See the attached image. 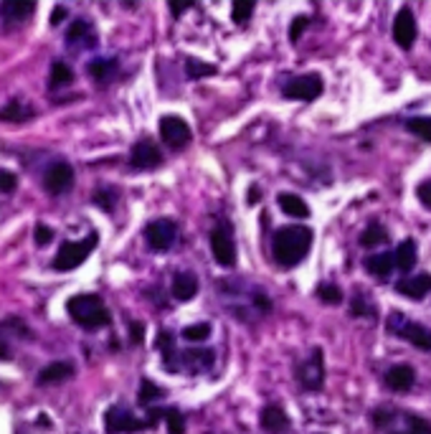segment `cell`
Segmentation results:
<instances>
[{
  "mask_svg": "<svg viewBox=\"0 0 431 434\" xmlns=\"http://www.w3.org/2000/svg\"><path fill=\"white\" fill-rule=\"evenodd\" d=\"M183 358H186V363H191V366L208 368L213 363V351H206V348H191V351L183 353Z\"/></svg>",
  "mask_w": 431,
  "mask_h": 434,
  "instance_id": "obj_29",
  "label": "cell"
},
{
  "mask_svg": "<svg viewBox=\"0 0 431 434\" xmlns=\"http://www.w3.org/2000/svg\"><path fill=\"white\" fill-rule=\"evenodd\" d=\"M23 117H28V112L23 107H20V102H11L6 109H0V120H8V122H18L23 120Z\"/></svg>",
  "mask_w": 431,
  "mask_h": 434,
  "instance_id": "obj_37",
  "label": "cell"
},
{
  "mask_svg": "<svg viewBox=\"0 0 431 434\" xmlns=\"http://www.w3.org/2000/svg\"><path fill=\"white\" fill-rule=\"evenodd\" d=\"M385 241H388V231L381 226L378 221L368 224V229H365L363 234H360V247H365V249L378 247V244H385Z\"/></svg>",
  "mask_w": 431,
  "mask_h": 434,
  "instance_id": "obj_23",
  "label": "cell"
},
{
  "mask_svg": "<svg viewBox=\"0 0 431 434\" xmlns=\"http://www.w3.org/2000/svg\"><path fill=\"white\" fill-rule=\"evenodd\" d=\"M307 26H310V18H307V15H297V18L292 20V26H289V41H294V43H297L299 36L305 34Z\"/></svg>",
  "mask_w": 431,
  "mask_h": 434,
  "instance_id": "obj_40",
  "label": "cell"
},
{
  "mask_svg": "<svg viewBox=\"0 0 431 434\" xmlns=\"http://www.w3.org/2000/svg\"><path fill=\"white\" fill-rule=\"evenodd\" d=\"M322 89H325V84H322V76H320V74H302L297 79L287 81L282 94H285L287 100L312 102L322 94Z\"/></svg>",
  "mask_w": 431,
  "mask_h": 434,
  "instance_id": "obj_5",
  "label": "cell"
},
{
  "mask_svg": "<svg viewBox=\"0 0 431 434\" xmlns=\"http://www.w3.org/2000/svg\"><path fill=\"white\" fill-rule=\"evenodd\" d=\"M391 434H406V432H391Z\"/></svg>",
  "mask_w": 431,
  "mask_h": 434,
  "instance_id": "obj_49",
  "label": "cell"
},
{
  "mask_svg": "<svg viewBox=\"0 0 431 434\" xmlns=\"http://www.w3.org/2000/svg\"><path fill=\"white\" fill-rule=\"evenodd\" d=\"M254 13V3L252 0H236L231 8V18L236 20V23H244V20H249V15Z\"/></svg>",
  "mask_w": 431,
  "mask_h": 434,
  "instance_id": "obj_36",
  "label": "cell"
},
{
  "mask_svg": "<svg viewBox=\"0 0 431 434\" xmlns=\"http://www.w3.org/2000/svg\"><path fill=\"white\" fill-rule=\"evenodd\" d=\"M388 333L401 338V341H409L418 351L431 353V330L426 325H421V323L409 320L404 313L388 315Z\"/></svg>",
  "mask_w": 431,
  "mask_h": 434,
  "instance_id": "obj_3",
  "label": "cell"
},
{
  "mask_svg": "<svg viewBox=\"0 0 431 434\" xmlns=\"http://www.w3.org/2000/svg\"><path fill=\"white\" fill-rule=\"evenodd\" d=\"M67 310L74 318V323L84 330H100V327L109 325V310H107L100 294H74L67 302Z\"/></svg>",
  "mask_w": 431,
  "mask_h": 434,
  "instance_id": "obj_2",
  "label": "cell"
},
{
  "mask_svg": "<svg viewBox=\"0 0 431 434\" xmlns=\"http://www.w3.org/2000/svg\"><path fill=\"white\" fill-rule=\"evenodd\" d=\"M393 419H396V412H391V409H378V412H373V424H376V427H388Z\"/></svg>",
  "mask_w": 431,
  "mask_h": 434,
  "instance_id": "obj_42",
  "label": "cell"
},
{
  "mask_svg": "<svg viewBox=\"0 0 431 434\" xmlns=\"http://www.w3.org/2000/svg\"><path fill=\"white\" fill-rule=\"evenodd\" d=\"M172 294L175 300H193L198 294V277L191 272H178L172 277Z\"/></svg>",
  "mask_w": 431,
  "mask_h": 434,
  "instance_id": "obj_18",
  "label": "cell"
},
{
  "mask_svg": "<svg viewBox=\"0 0 431 434\" xmlns=\"http://www.w3.org/2000/svg\"><path fill=\"white\" fill-rule=\"evenodd\" d=\"M64 18H67V8H64V6L53 8V11H51V26H59Z\"/></svg>",
  "mask_w": 431,
  "mask_h": 434,
  "instance_id": "obj_46",
  "label": "cell"
},
{
  "mask_svg": "<svg viewBox=\"0 0 431 434\" xmlns=\"http://www.w3.org/2000/svg\"><path fill=\"white\" fill-rule=\"evenodd\" d=\"M43 186H46V191L53 196L67 194L69 188L74 186V168L64 161L51 163V165L46 168V173H43Z\"/></svg>",
  "mask_w": 431,
  "mask_h": 434,
  "instance_id": "obj_10",
  "label": "cell"
},
{
  "mask_svg": "<svg viewBox=\"0 0 431 434\" xmlns=\"http://www.w3.org/2000/svg\"><path fill=\"white\" fill-rule=\"evenodd\" d=\"M130 163L137 170H153V168H158L163 163V153L150 140H139L132 147V153H130Z\"/></svg>",
  "mask_w": 431,
  "mask_h": 434,
  "instance_id": "obj_13",
  "label": "cell"
},
{
  "mask_svg": "<svg viewBox=\"0 0 431 434\" xmlns=\"http://www.w3.org/2000/svg\"><path fill=\"white\" fill-rule=\"evenodd\" d=\"M163 416H165L167 434H186V416L180 414L178 409H167Z\"/></svg>",
  "mask_w": 431,
  "mask_h": 434,
  "instance_id": "obj_32",
  "label": "cell"
},
{
  "mask_svg": "<svg viewBox=\"0 0 431 434\" xmlns=\"http://www.w3.org/2000/svg\"><path fill=\"white\" fill-rule=\"evenodd\" d=\"M211 252L221 267H233V262H236V247H233V241H231V236H228V231H226V226L213 229Z\"/></svg>",
  "mask_w": 431,
  "mask_h": 434,
  "instance_id": "obj_12",
  "label": "cell"
},
{
  "mask_svg": "<svg viewBox=\"0 0 431 434\" xmlns=\"http://www.w3.org/2000/svg\"><path fill=\"white\" fill-rule=\"evenodd\" d=\"M18 186V175L11 170H0V194H13Z\"/></svg>",
  "mask_w": 431,
  "mask_h": 434,
  "instance_id": "obj_39",
  "label": "cell"
},
{
  "mask_svg": "<svg viewBox=\"0 0 431 434\" xmlns=\"http://www.w3.org/2000/svg\"><path fill=\"white\" fill-rule=\"evenodd\" d=\"M416 241L413 239H404L401 244L396 247V252H393V267L398 269V272L409 274L413 269V264H416Z\"/></svg>",
  "mask_w": 431,
  "mask_h": 434,
  "instance_id": "obj_17",
  "label": "cell"
},
{
  "mask_svg": "<svg viewBox=\"0 0 431 434\" xmlns=\"http://www.w3.org/2000/svg\"><path fill=\"white\" fill-rule=\"evenodd\" d=\"M74 376V366L67 361H56L48 363L43 371L39 374V384H59V381H67Z\"/></svg>",
  "mask_w": 431,
  "mask_h": 434,
  "instance_id": "obj_22",
  "label": "cell"
},
{
  "mask_svg": "<svg viewBox=\"0 0 431 434\" xmlns=\"http://www.w3.org/2000/svg\"><path fill=\"white\" fill-rule=\"evenodd\" d=\"M34 236H36V244H39V247H46V244H51L53 241V229H48L46 224H39Z\"/></svg>",
  "mask_w": 431,
  "mask_h": 434,
  "instance_id": "obj_41",
  "label": "cell"
},
{
  "mask_svg": "<svg viewBox=\"0 0 431 434\" xmlns=\"http://www.w3.org/2000/svg\"><path fill=\"white\" fill-rule=\"evenodd\" d=\"M396 292L409 297V300H424L431 292V274H416V277H406L396 285Z\"/></svg>",
  "mask_w": 431,
  "mask_h": 434,
  "instance_id": "obj_16",
  "label": "cell"
},
{
  "mask_svg": "<svg viewBox=\"0 0 431 434\" xmlns=\"http://www.w3.org/2000/svg\"><path fill=\"white\" fill-rule=\"evenodd\" d=\"M178 236V224L172 219H155L145 226V239L153 252H167Z\"/></svg>",
  "mask_w": 431,
  "mask_h": 434,
  "instance_id": "obj_6",
  "label": "cell"
},
{
  "mask_svg": "<svg viewBox=\"0 0 431 434\" xmlns=\"http://www.w3.org/2000/svg\"><path fill=\"white\" fill-rule=\"evenodd\" d=\"M406 130L418 135L421 140H426L431 145V117H409L406 120Z\"/></svg>",
  "mask_w": 431,
  "mask_h": 434,
  "instance_id": "obj_25",
  "label": "cell"
},
{
  "mask_svg": "<svg viewBox=\"0 0 431 434\" xmlns=\"http://www.w3.org/2000/svg\"><path fill=\"white\" fill-rule=\"evenodd\" d=\"M97 241H100L97 234L84 236L81 241H64L59 247V254L53 257L51 267L56 269V272H71V269H76L79 264H84L86 257H89V254L94 252V247H97Z\"/></svg>",
  "mask_w": 431,
  "mask_h": 434,
  "instance_id": "obj_4",
  "label": "cell"
},
{
  "mask_svg": "<svg viewBox=\"0 0 431 434\" xmlns=\"http://www.w3.org/2000/svg\"><path fill=\"white\" fill-rule=\"evenodd\" d=\"M107 434H135L147 429V421L135 419L125 407H109L104 414Z\"/></svg>",
  "mask_w": 431,
  "mask_h": 434,
  "instance_id": "obj_7",
  "label": "cell"
},
{
  "mask_svg": "<svg viewBox=\"0 0 431 434\" xmlns=\"http://www.w3.org/2000/svg\"><path fill=\"white\" fill-rule=\"evenodd\" d=\"M158 351L163 353V358H165V368H167V371H175V366H172V351H175V338H172V333L163 330V333L158 335Z\"/></svg>",
  "mask_w": 431,
  "mask_h": 434,
  "instance_id": "obj_27",
  "label": "cell"
},
{
  "mask_svg": "<svg viewBox=\"0 0 431 434\" xmlns=\"http://www.w3.org/2000/svg\"><path fill=\"white\" fill-rule=\"evenodd\" d=\"M350 315H353V318H373V308L363 300V297H358V294H355V297H353Z\"/></svg>",
  "mask_w": 431,
  "mask_h": 434,
  "instance_id": "obj_38",
  "label": "cell"
},
{
  "mask_svg": "<svg viewBox=\"0 0 431 434\" xmlns=\"http://www.w3.org/2000/svg\"><path fill=\"white\" fill-rule=\"evenodd\" d=\"M71 81H74L71 69H69L64 61H53L51 72H48V84L59 89V87H67V84H71Z\"/></svg>",
  "mask_w": 431,
  "mask_h": 434,
  "instance_id": "obj_24",
  "label": "cell"
},
{
  "mask_svg": "<svg viewBox=\"0 0 431 434\" xmlns=\"http://www.w3.org/2000/svg\"><path fill=\"white\" fill-rule=\"evenodd\" d=\"M84 39H92V26H89L86 20L76 18L71 26H69V31H67L69 46H74V43H79V41H84Z\"/></svg>",
  "mask_w": 431,
  "mask_h": 434,
  "instance_id": "obj_26",
  "label": "cell"
},
{
  "mask_svg": "<svg viewBox=\"0 0 431 434\" xmlns=\"http://www.w3.org/2000/svg\"><path fill=\"white\" fill-rule=\"evenodd\" d=\"M160 137L167 142L170 147H186L191 142V127L183 117L175 114H165L160 120Z\"/></svg>",
  "mask_w": 431,
  "mask_h": 434,
  "instance_id": "obj_8",
  "label": "cell"
},
{
  "mask_svg": "<svg viewBox=\"0 0 431 434\" xmlns=\"http://www.w3.org/2000/svg\"><path fill=\"white\" fill-rule=\"evenodd\" d=\"M94 203H100L104 211H109V208H112V203H114V196L107 194V191H97V194H94Z\"/></svg>",
  "mask_w": 431,
  "mask_h": 434,
  "instance_id": "obj_44",
  "label": "cell"
},
{
  "mask_svg": "<svg viewBox=\"0 0 431 434\" xmlns=\"http://www.w3.org/2000/svg\"><path fill=\"white\" fill-rule=\"evenodd\" d=\"M208 335H211V325H208V323H196V325H188L186 330H183V338L191 343L206 341Z\"/></svg>",
  "mask_w": 431,
  "mask_h": 434,
  "instance_id": "obj_34",
  "label": "cell"
},
{
  "mask_svg": "<svg viewBox=\"0 0 431 434\" xmlns=\"http://www.w3.org/2000/svg\"><path fill=\"white\" fill-rule=\"evenodd\" d=\"M137 396H139V404H155L158 399H163V396H165V391H163L158 384H153V381L142 379Z\"/></svg>",
  "mask_w": 431,
  "mask_h": 434,
  "instance_id": "obj_28",
  "label": "cell"
},
{
  "mask_svg": "<svg viewBox=\"0 0 431 434\" xmlns=\"http://www.w3.org/2000/svg\"><path fill=\"white\" fill-rule=\"evenodd\" d=\"M297 376L307 391H320L325 384V363H322V351H312L310 361H305L297 368Z\"/></svg>",
  "mask_w": 431,
  "mask_h": 434,
  "instance_id": "obj_9",
  "label": "cell"
},
{
  "mask_svg": "<svg viewBox=\"0 0 431 434\" xmlns=\"http://www.w3.org/2000/svg\"><path fill=\"white\" fill-rule=\"evenodd\" d=\"M188 8H193V3H170V13L180 15L183 11H188Z\"/></svg>",
  "mask_w": 431,
  "mask_h": 434,
  "instance_id": "obj_47",
  "label": "cell"
},
{
  "mask_svg": "<svg viewBox=\"0 0 431 434\" xmlns=\"http://www.w3.org/2000/svg\"><path fill=\"white\" fill-rule=\"evenodd\" d=\"M36 11L34 0H3L0 3V15L8 20H23Z\"/></svg>",
  "mask_w": 431,
  "mask_h": 434,
  "instance_id": "obj_19",
  "label": "cell"
},
{
  "mask_svg": "<svg viewBox=\"0 0 431 434\" xmlns=\"http://www.w3.org/2000/svg\"><path fill=\"white\" fill-rule=\"evenodd\" d=\"M186 74L191 76V79H200V76H211V74H216V67H213V64H206V61H200V59H188Z\"/></svg>",
  "mask_w": 431,
  "mask_h": 434,
  "instance_id": "obj_30",
  "label": "cell"
},
{
  "mask_svg": "<svg viewBox=\"0 0 431 434\" xmlns=\"http://www.w3.org/2000/svg\"><path fill=\"white\" fill-rule=\"evenodd\" d=\"M130 338H132V343H142V338H145V325H142V323H130Z\"/></svg>",
  "mask_w": 431,
  "mask_h": 434,
  "instance_id": "obj_45",
  "label": "cell"
},
{
  "mask_svg": "<svg viewBox=\"0 0 431 434\" xmlns=\"http://www.w3.org/2000/svg\"><path fill=\"white\" fill-rule=\"evenodd\" d=\"M0 358H3V361L11 358V348H8V343L3 341V338H0Z\"/></svg>",
  "mask_w": 431,
  "mask_h": 434,
  "instance_id": "obj_48",
  "label": "cell"
},
{
  "mask_svg": "<svg viewBox=\"0 0 431 434\" xmlns=\"http://www.w3.org/2000/svg\"><path fill=\"white\" fill-rule=\"evenodd\" d=\"M312 247V231L307 226H285L277 229L272 239V252L277 264L282 267H297L299 262L310 254Z\"/></svg>",
  "mask_w": 431,
  "mask_h": 434,
  "instance_id": "obj_1",
  "label": "cell"
},
{
  "mask_svg": "<svg viewBox=\"0 0 431 434\" xmlns=\"http://www.w3.org/2000/svg\"><path fill=\"white\" fill-rule=\"evenodd\" d=\"M406 434H431V424L424 419V416L416 414H406Z\"/></svg>",
  "mask_w": 431,
  "mask_h": 434,
  "instance_id": "obj_35",
  "label": "cell"
},
{
  "mask_svg": "<svg viewBox=\"0 0 431 434\" xmlns=\"http://www.w3.org/2000/svg\"><path fill=\"white\" fill-rule=\"evenodd\" d=\"M416 196H418V201H421V203H424L426 208H431V181L418 183Z\"/></svg>",
  "mask_w": 431,
  "mask_h": 434,
  "instance_id": "obj_43",
  "label": "cell"
},
{
  "mask_svg": "<svg viewBox=\"0 0 431 434\" xmlns=\"http://www.w3.org/2000/svg\"><path fill=\"white\" fill-rule=\"evenodd\" d=\"M393 41L404 51H409L413 46V41H416V20H413L411 8H401L396 18H393Z\"/></svg>",
  "mask_w": 431,
  "mask_h": 434,
  "instance_id": "obj_11",
  "label": "cell"
},
{
  "mask_svg": "<svg viewBox=\"0 0 431 434\" xmlns=\"http://www.w3.org/2000/svg\"><path fill=\"white\" fill-rule=\"evenodd\" d=\"M365 269L373 274V277H378V280H385L388 274L393 272V254L391 252H381V254H371L368 259H365Z\"/></svg>",
  "mask_w": 431,
  "mask_h": 434,
  "instance_id": "obj_21",
  "label": "cell"
},
{
  "mask_svg": "<svg viewBox=\"0 0 431 434\" xmlns=\"http://www.w3.org/2000/svg\"><path fill=\"white\" fill-rule=\"evenodd\" d=\"M279 208L292 219H307L310 216V206L297 194H279Z\"/></svg>",
  "mask_w": 431,
  "mask_h": 434,
  "instance_id": "obj_20",
  "label": "cell"
},
{
  "mask_svg": "<svg viewBox=\"0 0 431 434\" xmlns=\"http://www.w3.org/2000/svg\"><path fill=\"white\" fill-rule=\"evenodd\" d=\"M317 297L327 305H340L343 302V290L338 285H330V282H322L317 287Z\"/></svg>",
  "mask_w": 431,
  "mask_h": 434,
  "instance_id": "obj_31",
  "label": "cell"
},
{
  "mask_svg": "<svg viewBox=\"0 0 431 434\" xmlns=\"http://www.w3.org/2000/svg\"><path fill=\"white\" fill-rule=\"evenodd\" d=\"M259 424H261V429H264L266 434H282L289 427V416H287V412L279 407V404H266V407L261 409Z\"/></svg>",
  "mask_w": 431,
  "mask_h": 434,
  "instance_id": "obj_15",
  "label": "cell"
},
{
  "mask_svg": "<svg viewBox=\"0 0 431 434\" xmlns=\"http://www.w3.org/2000/svg\"><path fill=\"white\" fill-rule=\"evenodd\" d=\"M385 386L396 391V394H406V391H411L413 381H416V374H413V368L409 363H398V366H391L385 371L383 376Z\"/></svg>",
  "mask_w": 431,
  "mask_h": 434,
  "instance_id": "obj_14",
  "label": "cell"
},
{
  "mask_svg": "<svg viewBox=\"0 0 431 434\" xmlns=\"http://www.w3.org/2000/svg\"><path fill=\"white\" fill-rule=\"evenodd\" d=\"M114 69H117V61L114 59H97L89 64V74H92L94 79H107Z\"/></svg>",
  "mask_w": 431,
  "mask_h": 434,
  "instance_id": "obj_33",
  "label": "cell"
}]
</instances>
